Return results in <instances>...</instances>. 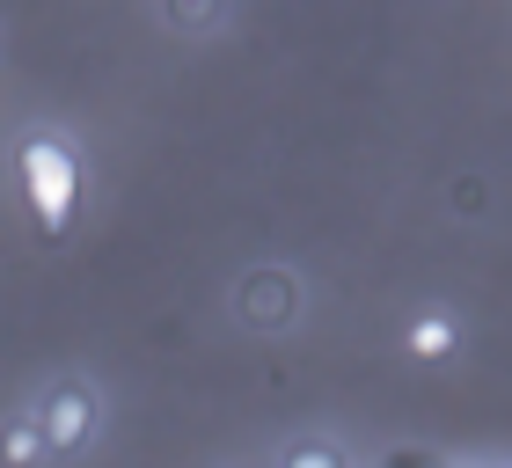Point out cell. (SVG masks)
I'll list each match as a JSON object with an SVG mask.
<instances>
[{
  "label": "cell",
  "mask_w": 512,
  "mask_h": 468,
  "mask_svg": "<svg viewBox=\"0 0 512 468\" xmlns=\"http://www.w3.org/2000/svg\"><path fill=\"white\" fill-rule=\"evenodd\" d=\"M15 183H22V198H30V213H37V234L59 242V234L74 227V213H81V154H74V139L52 132V125H30L15 139Z\"/></svg>",
  "instance_id": "cell-1"
},
{
  "label": "cell",
  "mask_w": 512,
  "mask_h": 468,
  "mask_svg": "<svg viewBox=\"0 0 512 468\" xmlns=\"http://www.w3.org/2000/svg\"><path fill=\"white\" fill-rule=\"evenodd\" d=\"M227 315H235V330L249 337H286L300 315H308V286H300V271L286 264H249L235 271V286H227Z\"/></svg>",
  "instance_id": "cell-2"
},
{
  "label": "cell",
  "mask_w": 512,
  "mask_h": 468,
  "mask_svg": "<svg viewBox=\"0 0 512 468\" xmlns=\"http://www.w3.org/2000/svg\"><path fill=\"white\" fill-rule=\"evenodd\" d=\"M30 417H37V432H44V447H52V461H74V454L96 447V432H103V395H96V381H88V373H59V381L30 403Z\"/></svg>",
  "instance_id": "cell-3"
},
{
  "label": "cell",
  "mask_w": 512,
  "mask_h": 468,
  "mask_svg": "<svg viewBox=\"0 0 512 468\" xmlns=\"http://www.w3.org/2000/svg\"><path fill=\"white\" fill-rule=\"evenodd\" d=\"M461 337H469V330H461V315L439 308V300H432V308H417V315L403 322V351H410L417 366H447V359H461Z\"/></svg>",
  "instance_id": "cell-4"
},
{
  "label": "cell",
  "mask_w": 512,
  "mask_h": 468,
  "mask_svg": "<svg viewBox=\"0 0 512 468\" xmlns=\"http://www.w3.org/2000/svg\"><path fill=\"white\" fill-rule=\"evenodd\" d=\"M0 468H52V447H44V432H37L30 410L0 417Z\"/></svg>",
  "instance_id": "cell-5"
},
{
  "label": "cell",
  "mask_w": 512,
  "mask_h": 468,
  "mask_svg": "<svg viewBox=\"0 0 512 468\" xmlns=\"http://www.w3.org/2000/svg\"><path fill=\"white\" fill-rule=\"evenodd\" d=\"M154 8H161V30L176 37H213L227 22V0H154Z\"/></svg>",
  "instance_id": "cell-6"
},
{
  "label": "cell",
  "mask_w": 512,
  "mask_h": 468,
  "mask_svg": "<svg viewBox=\"0 0 512 468\" xmlns=\"http://www.w3.org/2000/svg\"><path fill=\"white\" fill-rule=\"evenodd\" d=\"M278 468H352V454H344L337 439H322V432H300V439H286Z\"/></svg>",
  "instance_id": "cell-7"
},
{
  "label": "cell",
  "mask_w": 512,
  "mask_h": 468,
  "mask_svg": "<svg viewBox=\"0 0 512 468\" xmlns=\"http://www.w3.org/2000/svg\"><path fill=\"white\" fill-rule=\"evenodd\" d=\"M454 213H461V220H483V213H491V191H483L476 176H461V183H454Z\"/></svg>",
  "instance_id": "cell-8"
}]
</instances>
